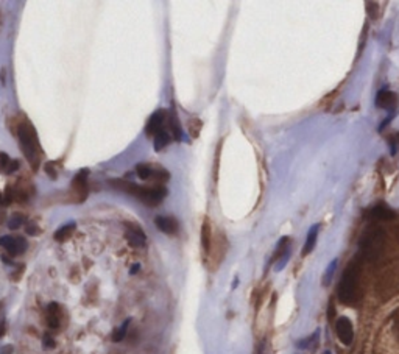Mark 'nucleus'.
<instances>
[{"mask_svg": "<svg viewBox=\"0 0 399 354\" xmlns=\"http://www.w3.org/2000/svg\"><path fill=\"white\" fill-rule=\"evenodd\" d=\"M169 128L173 134V139L175 140H181L183 139V131H181V126H180V122H178V117H177V112L172 111V114L169 116Z\"/></svg>", "mask_w": 399, "mask_h": 354, "instance_id": "15", "label": "nucleus"}, {"mask_svg": "<svg viewBox=\"0 0 399 354\" xmlns=\"http://www.w3.org/2000/svg\"><path fill=\"white\" fill-rule=\"evenodd\" d=\"M5 328H7L5 321H2V323H0V337H4V334H5Z\"/></svg>", "mask_w": 399, "mask_h": 354, "instance_id": "28", "label": "nucleus"}, {"mask_svg": "<svg viewBox=\"0 0 399 354\" xmlns=\"http://www.w3.org/2000/svg\"><path fill=\"white\" fill-rule=\"evenodd\" d=\"M128 325H130V320H126L125 323L113 334V340L114 342H122L125 339V335H126V331H128Z\"/></svg>", "mask_w": 399, "mask_h": 354, "instance_id": "21", "label": "nucleus"}, {"mask_svg": "<svg viewBox=\"0 0 399 354\" xmlns=\"http://www.w3.org/2000/svg\"><path fill=\"white\" fill-rule=\"evenodd\" d=\"M0 245H2L11 256H19L27 248L25 239L16 237V236H4V237H0Z\"/></svg>", "mask_w": 399, "mask_h": 354, "instance_id": "8", "label": "nucleus"}, {"mask_svg": "<svg viewBox=\"0 0 399 354\" xmlns=\"http://www.w3.org/2000/svg\"><path fill=\"white\" fill-rule=\"evenodd\" d=\"M169 142H170V134L166 130H161L159 133L154 134V150L156 152L163 150L164 147L169 146Z\"/></svg>", "mask_w": 399, "mask_h": 354, "instance_id": "17", "label": "nucleus"}, {"mask_svg": "<svg viewBox=\"0 0 399 354\" xmlns=\"http://www.w3.org/2000/svg\"><path fill=\"white\" fill-rule=\"evenodd\" d=\"M2 306H4V303H0V309H2Z\"/></svg>", "mask_w": 399, "mask_h": 354, "instance_id": "34", "label": "nucleus"}, {"mask_svg": "<svg viewBox=\"0 0 399 354\" xmlns=\"http://www.w3.org/2000/svg\"><path fill=\"white\" fill-rule=\"evenodd\" d=\"M73 231H75V223H69L55 233V240H58V242H64V240H67L73 234Z\"/></svg>", "mask_w": 399, "mask_h": 354, "instance_id": "19", "label": "nucleus"}, {"mask_svg": "<svg viewBox=\"0 0 399 354\" xmlns=\"http://www.w3.org/2000/svg\"><path fill=\"white\" fill-rule=\"evenodd\" d=\"M325 354H331V351H325Z\"/></svg>", "mask_w": 399, "mask_h": 354, "instance_id": "33", "label": "nucleus"}, {"mask_svg": "<svg viewBox=\"0 0 399 354\" xmlns=\"http://www.w3.org/2000/svg\"><path fill=\"white\" fill-rule=\"evenodd\" d=\"M4 219H5V211H4V209H0V227H2Z\"/></svg>", "mask_w": 399, "mask_h": 354, "instance_id": "29", "label": "nucleus"}, {"mask_svg": "<svg viewBox=\"0 0 399 354\" xmlns=\"http://www.w3.org/2000/svg\"><path fill=\"white\" fill-rule=\"evenodd\" d=\"M0 354H13V346L7 345V346L2 349V352H0Z\"/></svg>", "mask_w": 399, "mask_h": 354, "instance_id": "27", "label": "nucleus"}, {"mask_svg": "<svg viewBox=\"0 0 399 354\" xmlns=\"http://www.w3.org/2000/svg\"><path fill=\"white\" fill-rule=\"evenodd\" d=\"M22 223H24V217H22V216H16V217L10 222V228H11V230H18Z\"/></svg>", "mask_w": 399, "mask_h": 354, "instance_id": "24", "label": "nucleus"}, {"mask_svg": "<svg viewBox=\"0 0 399 354\" xmlns=\"http://www.w3.org/2000/svg\"><path fill=\"white\" fill-rule=\"evenodd\" d=\"M25 230H27V233L28 234H31V236H36V234H39V228L36 227V225H27L25 227Z\"/></svg>", "mask_w": 399, "mask_h": 354, "instance_id": "26", "label": "nucleus"}, {"mask_svg": "<svg viewBox=\"0 0 399 354\" xmlns=\"http://www.w3.org/2000/svg\"><path fill=\"white\" fill-rule=\"evenodd\" d=\"M45 172H47V175H49L52 180H56L58 178V172L55 170V163L45 164Z\"/></svg>", "mask_w": 399, "mask_h": 354, "instance_id": "23", "label": "nucleus"}, {"mask_svg": "<svg viewBox=\"0 0 399 354\" xmlns=\"http://www.w3.org/2000/svg\"><path fill=\"white\" fill-rule=\"evenodd\" d=\"M335 332L343 345H351L354 340V328L348 317H340L335 323Z\"/></svg>", "mask_w": 399, "mask_h": 354, "instance_id": "7", "label": "nucleus"}, {"mask_svg": "<svg viewBox=\"0 0 399 354\" xmlns=\"http://www.w3.org/2000/svg\"><path fill=\"white\" fill-rule=\"evenodd\" d=\"M359 282H360V267L354 261L346 267L339 284V300L343 304L351 306L359 300Z\"/></svg>", "mask_w": 399, "mask_h": 354, "instance_id": "2", "label": "nucleus"}, {"mask_svg": "<svg viewBox=\"0 0 399 354\" xmlns=\"http://www.w3.org/2000/svg\"><path fill=\"white\" fill-rule=\"evenodd\" d=\"M396 334H397V339H399V318L396 320Z\"/></svg>", "mask_w": 399, "mask_h": 354, "instance_id": "31", "label": "nucleus"}, {"mask_svg": "<svg viewBox=\"0 0 399 354\" xmlns=\"http://www.w3.org/2000/svg\"><path fill=\"white\" fill-rule=\"evenodd\" d=\"M201 245H203L204 251H209V247H211V227H209V222H207V219L204 220L203 228H201Z\"/></svg>", "mask_w": 399, "mask_h": 354, "instance_id": "18", "label": "nucleus"}, {"mask_svg": "<svg viewBox=\"0 0 399 354\" xmlns=\"http://www.w3.org/2000/svg\"><path fill=\"white\" fill-rule=\"evenodd\" d=\"M385 233L379 227H370L363 233L359 242V253L365 261H374L384 250Z\"/></svg>", "mask_w": 399, "mask_h": 354, "instance_id": "3", "label": "nucleus"}, {"mask_svg": "<svg viewBox=\"0 0 399 354\" xmlns=\"http://www.w3.org/2000/svg\"><path fill=\"white\" fill-rule=\"evenodd\" d=\"M2 25H4V11L0 10V30H2Z\"/></svg>", "mask_w": 399, "mask_h": 354, "instance_id": "30", "label": "nucleus"}, {"mask_svg": "<svg viewBox=\"0 0 399 354\" xmlns=\"http://www.w3.org/2000/svg\"><path fill=\"white\" fill-rule=\"evenodd\" d=\"M42 345L45 349H50V348H55V340L52 339L50 335H45L44 337V340H42Z\"/></svg>", "mask_w": 399, "mask_h": 354, "instance_id": "25", "label": "nucleus"}, {"mask_svg": "<svg viewBox=\"0 0 399 354\" xmlns=\"http://www.w3.org/2000/svg\"><path fill=\"white\" fill-rule=\"evenodd\" d=\"M316 234H318V225H313V227L309 230V234H307V239H306L304 248H302V256H306V254L312 253V250L315 248V244H316Z\"/></svg>", "mask_w": 399, "mask_h": 354, "instance_id": "16", "label": "nucleus"}, {"mask_svg": "<svg viewBox=\"0 0 399 354\" xmlns=\"http://www.w3.org/2000/svg\"><path fill=\"white\" fill-rule=\"evenodd\" d=\"M16 137L19 139V146H21L22 155L27 158L31 170L38 172V169L41 166V159L44 156V152L41 149L38 133L35 130L33 123H31L27 117H21L19 126H18V134H16Z\"/></svg>", "mask_w": 399, "mask_h": 354, "instance_id": "1", "label": "nucleus"}, {"mask_svg": "<svg viewBox=\"0 0 399 354\" xmlns=\"http://www.w3.org/2000/svg\"><path fill=\"white\" fill-rule=\"evenodd\" d=\"M371 217L374 220H384V222H388V220H394L397 216L396 213L393 211L391 207H388L387 204H377L371 209Z\"/></svg>", "mask_w": 399, "mask_h": 354, "instance_id": "13", "label": "nucleus"}, {"mask_svg": "<svg viewBox=\"0 0 399 354\" xmlns=\"http://www.w3.org/2000/svg\"><path fill=\"white\" fill-rule=\"evenodd\" d=\"M62 323V308L58 303H50L47 308V325L50 329H59Z\"/></svg>", "mask_w": 399, "mask_h": 354, "instance_id": "11", "label": "nucleus"}, {"mask_svg": "<svg viewBox=\"0 0 399 354\" xmlns=\"http://www.w3.org/2000/svg\"><path fill=\"white\" fill-rule=\"evenodd\" d=\"M335 267H337V259H334V261L328 265V268H326V271H325V276H323V286H329V282H331V279H332V275H334V271H335Z\"/></svg>", "mask_w": 399, "mask_h": 354, "instance_id": "22", "label": "nucleus"}, {"mask_svg": "<svg viewBox=\"0 0 399 354\" xmlns=\"http://www.w3.org/2000/svg\"><path fill=\"white\" fill-rule=\"evenodd\" d=\"M11 163H13V159L7 153L0 152V172H2V173H10Z\"/></svg>", "mask_w": 399, "mask_h": 354, "instance_id": "20", "label": "nucleus"}, {"mask_svg": "<svg viewBox=\"0 0 399 354\" xmlns=\"http://www.w3.org/2000/svg\"><path fill=\"white\" fill-rule=\"evenodd\" d=\"M396 94L390 92V91H380L376 97V105L379 108H384V109H394L396 106Z\"/></svg>", "mask_w": 399, "mask_h": 354, "instance_id": "14", "label": "nucleus"}, {"mask_svg": "<svg viewBox=\"0 0 399 354\" xmlns=\"http://www.w3.org/2000/svg\"><path fill=\"white\" fill-rule=\"evenodd\" d=\"M136 173L140 180L156 181L159 186H163V183H166L170 178V175L166 169L159 167V166H153V164H145V163L136 166Z\"/></svg>", "mask_w": 399, "mask_h": 354, "instance_id": "5", "label": "nucleus"}, {"mask_svg": "<svg viewBox=\"0 0 399 354\" xmlns=\"http://www.w3.org/2000/svg\"><path fill=\"white\" fill-rule=\"evenodd\" d=\"M167 120V114H166V111L163 109H157L156 112H153L151 117L148 119V123L145 126V133L147 136H154L156 133H159L161 130H164V123Z\"/></svg>", "mask_w": 399, "mask_h": 354, "instance_id": "9", "label": "nucleus"}, {"mask_svg": "<svg viewBox=\"0 0 399 354\" xmlns=\"http://www.w3.org/2000/svg\"><path fill=\"white\" fill-rule=\"evenodd\" d=\"M126 228L128 230H126V233H125V237H126V240H128L130 245H133V247L145 245L147 237H145V234H143L140 227H137V225H134V223H126Z\"/></svg>", "mask_w": 399, "mask_h": 354, "instance_id": "10", "label": "nucleus"}, {"mask_svg": "<svg viewBox=\"0 0 399 354\" xmlns=\"http://www.w3.org/2000/svg\"><path fill=\"white\" fill-rule=\"evenodd\" d=\"M88 175L89 170H82L78 175L73 176L72 186H70V201L75 203H83L88 198Z\"/></svg>", "mask_w": 399, "mask_h": 354, "instance_id": "6", "label": "nucleus"}, {"mask_svg": "<svg viewBox=\"0 0 399 354\" xmlns=\"http://www.w3.org/2000/svg\"><path fill=\"white\" fill-rule=\"evenodd\" d=\"M154 223H156L157 230H161L166 234H175V233H178V228H180L177 219H173V217L159 216L154 219Z\"/></svg>", "mask_w": 399, "mask_h": 354, "instance_id": "12", "label": "nucleus"}, {"mask_svg": "<svg viewBox=\"0 0 399 354\" xmlns=\"http://www.w3.org/2000/svg\"><path fill=\"white\" fill-rule=\"evenodd\" d=\"M2 85H5V69H2Z\"/></svg>", "mask_w": 399, "mask_h": 354, "instance_id": "32", "label": "nucleus"}, {"mask_svg": "<svg viewBox=\"0 0 399 354\" xmlns=\"http://www.w3.org/2000/svg\"><path fill=\"white\" fill-rule=\"evenodd\" d=\"M167 195V189L164 186H137V190L134 197H137L140 201H143L148 206H157L159 203H163Z\"/></svg>", "mask_w": 399, "mask_h": 354, "instance_id": "4", "label": "nucleus"}]
</instances>
